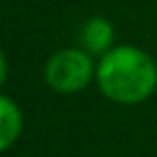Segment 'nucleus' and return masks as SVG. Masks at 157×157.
<instances>
[{"mask_svg": "<svg viewBox=\"0 0 157 157\" xmlns=\"http://www.w3.org/2000/svg\"><path fill=\"white\" fill-rule=\"evenodd\" d=\"M95 80L110 101L136 105L155 93L157 63L136 45H114L99 58Z\"/></svg>", "mask_w": 157, "mask_h": 157, "instance_id": "obj_1", "label": "nucleus"}, {"mask_svg": "<svg viewBox=\"0 0 157 157\" xmlns=\"http://www.w3.org/2000/svg\"><path fill=\"white\" fill-rule=\"evenodd\" d=\"M95 73L97 67L93 65L90 54L82 48H67L54 52L43 69L48 86L60 95H73L84 90L95 78Z\"/></svg>", "mask_w": 157, "mask_h": 157, "instance_id": "obj_2", "label": "nucleus"}, {"mask_svg": "<svg viewBox=\"0 0 157 157\" xmlns=\"http://www.w3.org/2000/svg\"><path fill=\"white\" fill-rule=\"evenodd\" d=\"M80 48L86 50L90 56L108 54L114 48V28H112V24L101 15L90 17L80 30Z\"/></svg>", "mask_w": 157, "mask_h": 157, "instance_id": "obj_3", "label": "nucleus"}, {"mask_svg": "<svg viewBox=\"0 0 157 157\" xmlns=\"http://www.w3.org/2000/svg\"><path fill=\"white\" fill-rule=\"evenodd\" d=\"M22 127H24V116L20 105L11 97L0 95V153L9 151L20 140Z\"/></svg>", "mask_w": 157, "mask_h": 157, "instance_id": "obj_4", "label": "nucleus"}, {"mask_svg": "<svg viewBox=\"0 0 157 157\" xmlns=\"http://www.w3.org/2000/svg\"><path fill=\"white\" fill-rule=\"evenodd\" d=\"M7 73H9L7 56H5V52H2V50H0V88H2V84L7 82Z\"/></svg>", "mask_w": 157, "mask_h": 157, "instance_id": "obj_5", "label": "nucleus"}]
</instances>
